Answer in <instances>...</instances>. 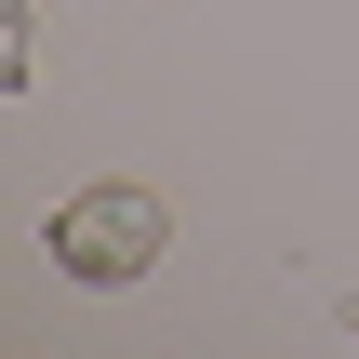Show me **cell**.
I'll return each mask as SVG.
<instances>
[{"label":"cell","mask_w":359,"mask_h":359,"mask_svg":"<svg viewBox=\"0 0 359 359\" xmlns=\"http://www.w3.org/2000/svg\"><path fill=\"white\" fill-rule=\"evenodd\" d=\"M160 240H173V213H160V187H80L67 213H53V266L67 280H147L160 266Z\"/></svg>","instance_id":"cell-1"},{"label":"cell","mask_w":359,"mask_h":359,"mask_svg":"<svg viewBox=\"0 0 359 359\" xmlns=\"http://www.w3.org/2000/svg\"><path fill=\"white\" fill-rule=\"evenodd\" d=\"M346 333H359V306H346Z\"/></svg>","instance_id":"cell-2"}]
</instances>
